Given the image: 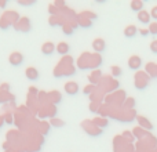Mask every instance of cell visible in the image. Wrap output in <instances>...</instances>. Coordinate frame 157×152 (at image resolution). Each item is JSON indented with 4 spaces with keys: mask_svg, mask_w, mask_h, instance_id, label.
<instances>
[{
    "mask_svg": "<svg viewBox=\"0 0 157 152\" xmlns=\"http://www.w3.org/2000/svg\"><path fill=\"white\" fill-rule=\"evenodd\" d=\"M25 61V57L22 53L19 51H14L10 54V57H8V62H10L11 66H21L22 64H24Z\"/></svg>",
    "mask_w": 157,
    "mask_h": 152,
    "instance_id": "obj_1",
    "label": "cell"
},
{
    "mask_svg": "<svg viewBox=\"0 0 157 152\" xmlns=\"http://www.w3.org/2000/svg\"><path fill=\"white\" fill-rule=\"evenodd\" d=\"M128 68L131 69V71H138V69H141L142 66V58L139 57V55H131L130 58H128Z\"/></svg>",
    "mask_w": 157,
    "mask_h": 152,
    "instance_id": "obj_2",
    "label": "cell"
},
{
    "mask_svg": "<svg viewBox=\"0 0 157 152\" xmlns=\"http://www.w3.org/2000/svg\"><path fill=\"white\" fill-rule=\"evenodd\" d=\"M25 78L30 82H37L39 78H40V72L35 66H29V68L25 69Z\"/></svg>",
    "mask_w": 157,
    "mask_h": 152,
    "instance_id": "obj_3",
    "label": "cell"
},
{
    "mask_svg": "<svg viewBox=\"0 0 157 152\" xmlns=\"http://www.w3.org/2000/svg\"><path fill=\"white\" fill-rule=\"evenodd\" d=\"M78 91H80V86L76 82H66L65 83V93L68 95H77Z\"/></svg>",
    "mask_w": 157,
    "mask_h": 152,
    "instance_id": "obj_4",
    "label": "cell"
},
{
    "mask_svg": "<svg viewBox=\"0 0 157 152\" xmlns=\"http://www.w3.org/2000/svg\"><path fill=\"white\" fill-rule=\"evenodd\" d=\"M55 51H57V46L52 42H46L41 46V54L43 55H52Z\"/></svg>",
    "mask_w": 157,
    "mask_h": 152,
    "instance_id": "obj_5",
    "label": "cell"
},
{
    "mask_svg": "<svg viewBox=\"0 0 157 152\" xmlns=\"http://www.w3.org/2000/svg\"><path fill=\"white\" fill-rule=\"evenodd\" d=\"M138 21L141 22V24L144 25H150V19H152V15H150V13H147V11H141V13H138Z\"/></svg>",
    "mask_w": 157,
    "mask_h": 152,
    "instance_id": "obj_6",
    "label": "cell"
},
{
    "mask_svg": "<svg viewBox=\"0 0 157 152\" xmlns=\"http://www.w3.org/2000/svg\"><path fill=\"white\" fill-rule=\"evenodd\" d=\"M92 49H94L97 53H103L106 49L105 40H102V39H95V40L92 42Z\"/></svg>",
    "mask_w": 157,
    "mask_h": 152,
    "instance_id": "obj_7",
    "label": "cell"
},
{
    "mask_svg": "<svg viewBox=\"0 0 157 152\" xmlns=\"http://www.w3.org/2000/svg\"><path fill=\"white\" fill-rule=\"evenodd\" d=\"M139 30H138V28H136L135 25H128V26L124 29V36L127 39H132V38H135Z\"/></svg>",
    "mask_w": 157,
    "mask_h": 152,
    "instance_id": "obj_8",
    "label": "cell"
},
{
    "mask_svg": "<svg viewBox=\"0 0 157 152\" xmlns=\"http://www.w3.org/2000/svg\"><path fill=\"white\" fill-rule=\"evenodd\" d=\"M147 83H149V82L145 80V79H144V75L138 74V75L135 76V87H136L138 90H144L145 87L147 86Z\"/></svg>",
    "mask_w": 157,
    "mask_h": 152,
    "instance_id": "obj_9",
    "label": "cell"
},
{
    "mask_svg": "<svg viewBox=\"0 0 157 152\" xmlns=\"http://www.w3.org/2000/svg\"><path fill=\"white\" fill-rule=\"evenodd\" d=\"M69 51H71V46H69V43H66V42H61L57 46V53L59 55H66Z\"/></svg>",
    "mask_w": 157,
    "mask_h": 152,
    "instance_id": "obj_10",
    "label": "cell"
},
{
    "mask_svg": "<svg viewBox=\"0 0 157 152\" xmlns=\"http://www.w3.org/2000/svg\"><path fill=\"white\" fill-rule=\"evenodd\" d=\"M144 6H145V3L142 2V0H132V2L130 3V8L132 11H135V13L144 11Z\"/></svg>",
    "mask_w": 157,
    "mask_h": 152,
    "instance_id": "obj_11",
    "label": "cell"
},
{
    "mask_svg": "<svg viewBox=\"0 0 157 152\" xmlns=\"http://www.w3.org/2000/svg\"><path fill=\"white\" fill-rule=\"evenodd\" d=\"M18 25H25V26H22V28H21L22 32H29V30L32 29V26H30V21H29L28 18H22L21 21L18 22Z\"/></svg>",
    "mask_w": 157,
    "mask_h": 152,
    "instance_id": "obj_12",
    "label": "cell"
},
{
    "mask_svg": "<svg viewBox=\"0 0 157 152\" xmlns=\"http://www.w3.org/2000/svg\"><path fill=\"white\" fill-rule=\"evenodd\" d=\"M138 123L142 126V127L147 129V130H152V129H153V125H152V123H150L147 119H145V118H142V116H139V118H138Z\"/></svg>",
    "mask_w": 157,
    "mask_h": 152,
    "instance_id": "obj_13",
    "label": "cell"
},
{
    "mask_svg": "<svg viewBox=\"0 0 157 152\" xmlns=\"http://www.w3.org/2000/svg\"><path fill=\"white\" fill-rule=\"evenodd\" d=\"M36 0H18V4L22 6V7H30V6L36 4Z\"/></svg>",
    "mask_w": 157,
    "mask_h": 152,
    "instance_id": "obj_14",
    "label": "cell"
},
{
    "mask_svg": "<svg viewBox=\"0 0 157 152\" xmlns=\"http://www.w3.org/2000/svg\"><path fill=\"white\" fill-rule=\"evenodd\" d=\"M121 75H123V71L120 66H116V65L112 66V76H113V78H120Z\"/></svg>",
    "mask_w": 157,
    "mask_h": 152,
    "instance_id": "obj_15",
    "label": "cell"
},
{
    "mask_svg": "<svg viewBox=\"0 0 157 152\" xmlns=\"http://www.w3.org/2000/svg\"><path fill=\"white\" fill-rule=\"evenodd\" d=\"M94 123H97L95 126H99V127H102V129H105V127H108V126H109L108 120H103V119H95Z\"/></svg>",
    "mask_w": 157,
    "mask_h": 152,
    "instance_id": "obj_16",
    "label": "cell"
},
{
    "mask_svg": "<svg viewBox=\"0 0 157 152\" xmlns=\"http://www.w3.org/2000/svg\"><path fill=\"white\" fill-rule=\"evenodd\" d=\"M51 126L52 127H63L65 126V122L63 120H58V119H51Z\"/></svg>",
    "mask_w": 157,
    "mask_h": 152,
    "instance_id": "obj_17",
    "label": "cell"
},
{
    "mask_svg": "<svg viewBox=\"0 0 157 152\" xmlns=\"http://www.w3.org/2000/svg\"><path fill=\"white\" fill-rule=\"evenodd\" d=\"M147 29H149V32L152 36H157V22H152Z\"/></svg>",
    "mask_w": 157,
    "mask_h": 152,
    "instance_id": "obj_18",
    "label": "cell"
},
{
    "mask_svg": "<svg viewBox=\"0 0 157 152\" xmlns=\"http://www.w3.org/2000/svg\"><path fill=\"white\" fill-rule=\"evenodd\" d=\"M62 30H63V33H65V35H68V36H72V33H73V30H72V28L69 26V25H63Z\"/></svg>",
    "mask_w": 157,
    "mask_h": 152,
    "instance_id": "obj_19",
    "label": "cell"
},
{
    "mask_svg": "<svg viewBox=\"0 0 157 152\" xmlns=\"http://www.w3.org/2000/svg\"><path fill=\"white\" fill-rule=\"evenodd\" d=\"M150 51H152L153 54L157 55V39H156V40H153L152 43H150Z\"/></svg>",
    "mask_w": 157,
    "mask_h": 152,
    "instance_id": "obj_20",
    "label": "cell"
},
{
    "mask_svg": "<svg viewBox=\"0 0 157 152\" xmlns=\"http://www.w3.org/2000/svg\"><path fill=\"white\" fill-rule=\"evenodd\" d=\"M95 89V86H94V84H90V86H87V87H84V94H91V93H92V90H94Z\"/></svg>",
    "mask_w": 157,
    "mask_h": 152,
    "instance_id": "obj_21",
    "label": "cell"
},
{
    "mask_svg": "<svg viewBox=\"0 0 157 152\" xmlns=\"http://www.w3.org/2000/svg\"><path fill=\"white\" fill-rule=\"evenodd\" d=\"M139 33H141V36H144V38H147V36L150 35L149 29H145V28H142V29H139Z\"/></svg>",
    "mask_w": 157,
    "mask_h": 152,
    "instance_id": "obj_22",
    "label": "cell"
},
{
    "mask_svg": "<svg viewBox=\"0 0 157 152\" xmlns=\"http://www.w3.org/2000/svg\"><path fill=\"white\" fill-rule=\"evenodd\" d=\"M150 15H152V18L156 19V22H157V6H155V7L152 8V11H150Z\"/></svg>",
    "mask_w": 157,
    "mask_h": 152,
    "instance_id": "obj_23",
    "label": "cell"
},
{
    "mask_svg": "<svg viewBox=\"0 0 157 152\" xmlns=\"http://www.w3.org/2000/svg\"><path fill=\"white\" fill-rule=\"evenodd\" d=\"M6 4H7V2H6V0H0V7H2V8H4Z\"/></svg>",
    "mask_w": 157,
    "mask_h": 152,
    "instance_id": "obj_24",
    "label": "cell"
},
{
    "mask_svg": "<svg viewBox=\"0 0 157 152\" xmlns=\"http://www.w3.org/2000/svg\"><path fill=\"white\" fill-rule=\"evenodd\" d=\"M95 3H98V4H103V3H106V0H95Z\"/></svg>",
    "mask_w": 157,
    "mask_h": 152,
    "instance_id": "obj_25",
    "label": "cell"
}]
</instances>
